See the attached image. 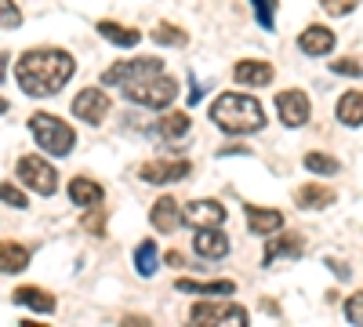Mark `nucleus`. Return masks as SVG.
I'll list each match as a JSON object with an SVG mask.
<instances>
[{"label":"nucleus","mask_w":363,"mask_h":327,"mask_svg":"<svg viewBox=\"0 0 363 327\" xmlns=\"http://www.w3.org/2000/svg\"><path fill=\"white\" fill-rule=\"evenodd\" d=\"M15 174H18L22 186H29V189L40 193V196H55V189H58V171L44 157H18Z\"/></svg>","instance_id":"0eeeda50"},{"label":"nucleus","mask_w":363,"mask_h":327,"mask_svg":"<svg viewBox=\"0 0 363 327\" xmlns=\"http://www.w3.org/2000/svg\"><path fill=\"white\" fill-rule=\"evenodd\" d=\"M272 77H277V70L262 62V58H244V62L233 66V80L244 87H265V84H272Z\"/></svg>","instance_id":"dca6fc26"},{"label":"nucleus","mask_w":363,"mask_h":327,"mask_svg":"<svg viewBox=\"0 0 363 327\" xmlns=\"http://www.w3.org/2000/svg\"><path fill=\"white\" fill-rule=\"evenodd\" d=\"M335 200H338V193L330 186H320V182H306L294 193V204L301 207V211H320V207H330Z\"/></svg>","instance_id":"aec40b11"},{"label":"nucleus","mask_w":363,"mask_h":327,"mask_svg":"<svg viewBox=\"0 0 363 327\" xmlns=\"http://www.w3.org/2000/svg\"><path fill=\"white\" fill-rule=\"evenodd\" d=\"M251 4H255L258 26L265 29V33H272V29H277V0H251Z\"/></svg>","instance_id":"cd10ccee"},{"label":"nucleus","mask_w":363,"mask_h":327,"mask_svg":"<svg viewBox=\"0 0 363 327\" xmlns=\"http://www.w3.org/2000/svg\"><path fill=\"white\" fill-rule=\"evenodd\" d=\"M174 287L186 291V294H233L236 291L233 280H207V284H200V280H178Z\"/></svg>","instance_id":"a878e982"},{"label":"nucleus","mask_w":363,"mask_h":327,"mask_svg":"<svg viewBox=\"0 0 363 327\" xmlns=\"http://www.w3.org/2000/svg\"><path fill=\"white\" fill-rule=\"evenodd\" d=\"M189 128H193L189 113H164L160 121L153 124V135H157L160 142H178V138L189 135Z\"/></svg>","instance_id":"412c9836"},{"label":"nucleus","mask_w":363,"mask_h":327,"mask_svg":"<svg viewBox=\"0 0 363 327\" xmlns=\"http://www.w3.org/2000/svg\"><path fill=\"white\" fill-rule=\"evenodd\" d=\"M306 167L313 174H338L342 171V164L335 157H327V153H306Z\"/></svg>","instance_id":"c85d7f7f"},{"label":"nucleus","mask_w":363,"mask_h":327,"mask_svg":"<svg viewBox=\"0 0 363 327\" xmlns=\"http://www.w3.org/2000/svg\"><path fill=\"white\" fill-rule=\"evenodd\" d=\"M153 37L160 48H186L189 44V37H186V29H178V26H171V22H157L153 26Z\"/></svg>","instance_id":"bb28decb"},{"label":"nucleus","mask_w":363,"mask_h":327,"mask_svg":"<svg viewBox=\"0 0 363 327\" xmlns=\"http://www.w3.org/2000/svg\"><path fill=\"white\" fill-rule=\"evenodd\" d=\"M77 62L66 48H29L15 62V80L22 95L29 99H51L73 80Z\"/></svg>","instance_id":"f257e3e1"},{"label":"nucleus","mask_w":363,"mask_h":327,"mask_svg":"<svg viewBox=\"0 0 363 327\" xmlns=\"http://www.w3.org/2000/svg\"><path fill=\"white\" fill-rule=\"evenodd\" d=\"M157 73H164V58H157V55H149V58H128V62L109 66L102 73V84L106 87H120V92H124V87L142 84V80L157 77Z\"/></svg>","instance_id":"39448f33"},{"label":"nucleus","mask_w":363,"mask_h":327,"mask_svg":"<svg viewBox=\"0 0 363 327\" xmlns=\"http://www.w3.org/2000/svg\"><path fill=\"white\" fill-rule=\"evenodd\" d=\"M338 77H363V58H338V62H330Z\"/></svg>","instance_id":"2f4dec72"},{"label":"nucleus","mask_w":363,"mask_h":327,"mask_svg":"<svg viewBox=\"0 0 363 327\" xmlns=\"http://www.w3.org/2000/svg\"><path fill=\"white\" fill-rule=\"evenodd\" d=\"M66 193H69V200H73L77 207H84V211H87V207H99V204L106 200V189L95 182V178H87V174H73Z\"/></svg>","instance_id":"f3484780"},{"label":"nucleus","mask_w":363,"mask_h":327,"mask_svg":"<svg viewBox=\"0 0 363 327\" xmlns=\"http://www.w3.org/2000/svg\"><path fill=\"white\" fill-rule=\"evenodd\" d=\"M193 323H211V327H247V309L236 302H193L189 306Z\"/></svg>","instance_id":"423d86ee"},{"label":"nucleus","mask_w":363,"mask_h":327,"mask_svg":"<svg viewBox=\"0 0 363 327\" xmlns=\"http://www.w3.org/2000/svg\"><path fill=\"white\" fill-rule=\"evenodd\" d=\"M15 306H22V309H33V313H55V294L51 291H44V287H29V284H22V287H15Z\"/></svg>","instance_id":"6ab92c4d"},{"label":"nucleus","mask_w":363,"mask_h":327,"mask_svg":"<svg viewBox=\"0 0 363 327\" xmlns=\"http://www.w3.org/2000/svg\"><path fill=\"white\" fill-rule=\"evenodd\" d=\"M91 215H84V229H91L95 236H102V222H106V207L99 204V207H87Z\"/></svg>","instance_id":"72a5a7b5"},{"label":"nucleus","mask_w":363,"mask_h":327,"mask_svg":"<svg viewBox=\"0 0 363 327\" xmlns=\"http://www.w3.org/2000/svg\"><path fill=\"white\" fill-rule=\"evenodd\" d=\"M182 222H186V211H182V204L174 196H160L153 207H149V226L157 233H174Z\"/></svg>","instance_id":"2eb2a0df"},{"label":"nucleus","mask_w":363,"mask_h":327,"mask_svg":"<svg viewBox=\"0 0 363 327\" xmlns=\"http://www.w3.org/2000/svg\"><path fill=\"white\" fill-rule=\"evenodd\" d=\"M157 262H160L157 258V240H149V236H145V240L135 248V270H138V277H153L160 270Z\"/></svg>","instance_id":"393cba45"},{"label":"nucleus","mask_w":363,"mask_h":327,"mask_svg":"<svg viewBox=\"0 0 363 327\" xmlns=\"http://www.w3.org/2000/svg\"><path fill=\"white\" fill-rule=\"evenodd\" d=\"M211 124L222 128L225 135H255L265 128V106L255 95H240V92H225L211 102L207 109Z\"/></svg>","instance_id":"f03ea898"},{"label":"nucleus","mask_w":363,"mask_h":327,"mask_svg":"<svg viewBox=\"0 0 363 327\" xmlns=\"http://www.w3.org/2000/svg\"><path fill=\"white\" fill-rule=\"evenodd\" d=\"M193 251L203 258V262H218L233 251V240L222 233V229H196L193 236Z\"/></svg>","instance_id":"4468645a"},{"label":"nucleus","mask_w":363,"mask_h":327,"mask_svg":"<svg viewBox=\"0 0 363 327\" xmlns=\"http://www.w3.org/2000/svg\"><path fill=\"white\" fill-rule=\"evenodd\" d=\"M29 131H33L37 150H44L48 157H69L73 145H77V131L55 113H33L29 116Z\"/></svg>","instance_id":"7ed1b4c3"},{"label":"nucleus","mask_w":363,"mask_h":327,"mask_svg":"<svg viewBox=\"0 0 363 327\" xmlns=\"http://www.w3.org/2000/svg\"><path fill=\"white\" fill-rule=\"evenodd\" d=\"M277 113L287 128H306L309 116H313V106H309V95L298 92V87H287V92H277Z\"/></svg>","instance_id":"1a4fd4ad"},{"label":"nucleus","mask_w":363,"mask_h":327,"mask_svg":"<svg viewBox=\"0 0 363 327\" xmlns=\"http://www.w3.org/2000/svg\"><path fill=\"white\" fill-rule=\"evenodd\" d=\"M120 95H124L131 106H142V109H167V106L178 99V80L164 70V73L149 77V80H142V84L124 87Z\"/></svg>","instance_id":"20e7f679"},{"label":"nucleus","mask_w":363,"mask_h":327,"mask_svg":"<svg viewBox=\"0 0 363 327\" xmlns=\"http://www.w3.org/2000/svg\"><path fill=\"white\" fill-rule=\"evenodd\" d=\"M167 265H182V255L178 251H167Z\"/></svg>","instance_id":"4c0bfd02"},{"label":"nucleus","mask_w":363,"mask_h":327,"mask_svg":"<svg viewBox=\"0 0 363 327\" xmlns=\"http://www.w3.org/2000/svg\"><path fill=\"white\" fill-rule=\"evenodd\" d=\"M109 109H113V99L102 92V87H84V92L73 99V116L84 121V124H91V128H99L109 116Z\"/></svg>","instance_id":"6e6552de"},{"label":"nucleus","mask_w":363,"mask_h":327,"mask_svg":"<svg viewBox=\"0 0 363 327\" xmlns=\"http://www.w3.org/2000/svg\"><path fill=\"white\" fill-rule=\"evenodd\" d=\"M200 92H203V87H200V80L189 73V106H196V102H200Z\"/></svg>","instance_id":"c9c22d12"},{"label":"nucleus","mask_w":363,"mask_h":327,"mask_svg":"<svg viewBox=\"0 0 363 327\" xmlns=\"http://www.w3.org/2000/svg\"><path fill=\"white\" fill-rule=\"evenodd\" d=\"M301 251H306V244H301L298 233H272L265 236V255H262V265H277L280 258H301Z\"/></svg>","instance_id":"9b49d317"},{"label":"nucleus","mask_w":363,"mask_h":327,"mask_svg":"<svg viewBox=\"0 0 363 327\" xmlns=\"http://www.w3.org/2000/svg\"><path fill=\"white\" fill-rule=\"evenodd\" d=\"M29 258H33V251H29L26 244H18V240H0V273H22L26 265H29Z\"/></svg>","instance_id":"4be33fe9"},{"label":"nucleus","mask_w":363,"mask_h":327,"mask_svg":"<svg viewBox=\"0 0 363 327\" xmlns=\"http://www.w3.org/2000/svg\"><path fill=\"white\" fill-rule=\"evenodd\" d=\"M95 29H99V33H102L109 44H116V48H135V44L142 40L138 29H131V26H120V22H109V18H102Z\"/></svg>","instance_id":"b1692460"},{"label":"nucleus","mask_w":363,"mask_h":327,"mask_svg":"<svg viewBox=\"0 0 363 327\" xmlns=\"http://www.w3.org/2000/svg\"><path fill=\"white\" fill-rule=\"evenodd\" d=\"M193 174V164L189 160H149L138 167V178L149 186H167V182H186Z\"/></svg>","instance_id":"9d476101"},{"label":"nucleus","mask_w":363,"mask_h":327,"mask_svg":"<svg viewBox=\"0 0 363 327\" xmlns=\"http://www.w3.org/2000/svg\"><path fill=\"white\" fill-rule=\"evenodd\" d=\"M345 320L349 323H363V291H356L352 299L345 302Z\"/></svg>","instance_id":"f704fd0d"},{"label":"nucleus","mask_w":363,"mask_h":327,"mask_svg":"<svg viewBox=\"0 0 363 327\" xmlns=\"http://www.w3.org/2000/svg\"><path fill=\"white\" fill-rule=\"evenodd\" d=\"M225 218H229V211H225L218 200H193L186 207V222L193 229H222Z\"/></svg>","instance_id":"f8f14e48"},{"label":"nucleus","mask_w":363,"mask_h":327,"mask_svg":"<svg viewBox=\"0 0 363 327\" xmlns=\"http://www.w3.org/2000/svg\"><path fill=\"white\" fill-rule=\"evenodd\" d=\"M335 44H338V37H335V29H327V26H306L298 33V48H301V55H309V58H323V55H330L335 51Z\"/></svg>","instance_id":"ddd939ff"},{"label":"nucleus","mask_w":363,"mask_h":327,"mask_svg":"<svg viewBox=\"0 0 363 327\" xmlns=\"http://www.w3.org/2000/svg\"><path fill=\"white\" fill-rule=\"evenodd\" d=\"M0 26L4 29H18L22 26V11L15 8V0H0Z\"/></svg>","instance_id":"7c9ffc66"},{"label":"nucleus","mask_w":363,"mask_h":327,"mask_svg":"<svg viewBox=\"0 0 363 327\" xmlns=\"http://www.w3.org/2000/svg\"><path fill=\"white\" fill-rule=\"evenodd\" d=\"M320 8L327 11V15H349V11H356L359 8V0H320Z\"/></svg>","instance_id":"473e14b6"},{"label":"nucleus","mask_w":363,"mask_h":327,"mask_svg":"<svg viewBox=\"0 0 363 327\" xmlns=\"http://www.w3.org/2000/svg\"><path fill=\"white\" fill-rule=\"evenodd\" d=\"M8 113V99H0V116H4Z\"/></svg>","instance_id":"58836bf2"},{"label":"nucleus","mask_w":363,"mask_h":327,"mask_svg":"<svg viewBox=\"0 0 363 327\" xmlns=\"http://www.w3.org/2000/svg\"><path fill=\"white\" fill-rule=\"evenodd\" d=\"M247 229L251 236H272L277 229H284V211H277V207H255L247 204Z\"/></svg>","instance_id":"a211bd4d"},{"label":"nucleus","mask_w":363,"mask_h":327,"mask_svg":"<svg viewBox=\"0 0 363 327\" xmlns=\"http://www.w3.org/2000/svg\"><path fill=\"white\" fill-rule=\"evenodd\" d=\"M0 200H4L8 207H15V211H26L29 207V196L18 186H11V182H0Z\"/></svg>","instance_id":"c756f323"},{"label":"nucleus","mask_w":363,"mask_h":327,"mask_svg":"<svg viewBox=\"0 0 363 327\" xmlns=\"http://www.w3.org/2000/svg\"><path fill=\"white\" fill-rule=\"evenodd\" d=\"M335 113H338V121L345 128H363V92H345L338 99Z\"/></svg>","instance_id":"5701e85b"},{"label":"nucleus","mask_w":363,"mask_h":327,"mask_svg":"<svg viewBox=\"0 0 363 327\" xmlns=\"http://www.w3.org/2000/svg\"><path fill=\"white\" fill-rule=\"evenodd\" d=\"M4 77H8V51H0V84H4Z\"/></svg>","instance_id":"e433bc0d"}]
</instances>
